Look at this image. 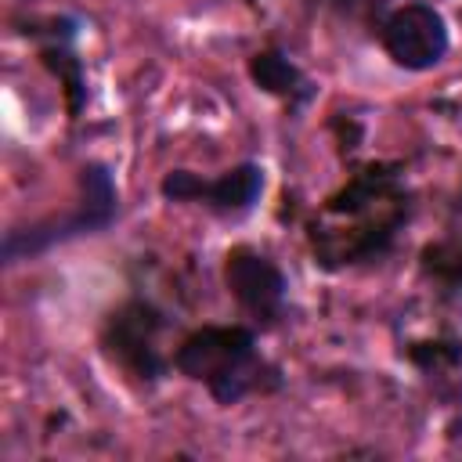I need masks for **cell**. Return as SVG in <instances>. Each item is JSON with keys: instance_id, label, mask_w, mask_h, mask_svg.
Here are the masks:
<instances>
[{"instance_id": "6da1fadb", "label": "cell", "mask_w": 462, "mask_h": 462, "mask_svg": "<svg viewBox=\"0 0 462 462\" xmlns=\"http://www.w3.org/2000/svg\"><path fill=\"white\" fill-rule=\"evenodd\" d=\"M173 368L202 383L220 404H238L253 390L278 386V372L260 357L256 332L245 325H206L191 332L177 346Z\"/></svg>"}, {"instance_id": "7a4b0ae2", "label": "cell", "mask_w": 462, "mask_h": 462, "mask_svg": "<svg viewBox=\"0 0 462 462\" xmlns=\"http://www.w3.org/2000/svg\"><path fill=\"white\" fill-rule=\"evenodd\" d=\"M119 217V191L116 180L108 173V166L101 162H87L79 170V206L72 213H65L61 220H40L29 227H11L4 235V263H18V260H32L61 242L83 238V235H97L105 227H112Z\"/></svg>"}, {"instance_id": "3957f363", "label": "cell", "mask_w": 462, "mask_h": 462, "mask_svg": "<svg viewBox=\"0 0 462 462\" xmlns=\"http://www.w3.org/2000/svg\"><path fill=\"white\" fill-rule=\"evenodd\" d=\"M448 22L430 4H404L386 14L383 22V47L393 58V65L408 72H426L444 61L448 54Z\"/></svg>"}, {"instance_id": "277c9868", "label": "cell", "mask_w": 462, "mask_h": 462, "mask_svg": "<svg viewBox=\"0 0 462 462\" xmlns=\"http://www.w3.org/2000/svg\"><path fill=\"white\" fill-rule=\"evenodd\" d=\"M159 191L170 202H202L213 213H249L260 202L263 191V170L256 162H238L231 170H224L220 177H199L191 170H170L159 184Z\"/></svg>"}, {"instance_id": "5b68a950", "label": "cell", "mask_w": 462, "mask_h": 462, "mask_svg": "<svg viewBox=\"0 0 462 462\" xmlns=\"http://www.w3.org/2000/svg\"><path fill=\"white\" fill-rule=\"evenodd\" d=\"M224 282L231 289V296L263 321H274L285 307V292L289 282L282 274V267L274 260H267L256 249H231L224 260Z\"/></svg>"}, {"instance_id": "8992f818", "label": "cell", "mask_w": 462, "mask_h": 462, "mask_svg": "<svg viewBox=\"0 0 462 462\" xmlns=\"http://www.w3.org/2000/svg\"><path fill=\"white\" fill-rule=\"evenodd\" d=\"M162 328V314L148 303H126L119 314H112L105 343L108 350L141 379H159L166 372V357L155 350V332Z\"/></svg>"}, {"instance_id": "52a82bcc", "label": "cell", "mask_w": 462, "mask_h": 462, "mask_svg": "<svg viewBox=\"0 0 462 462\" xmlns=\"http://www.w3.org/2000/svg\"><path fill=\"white\" fill-rule=\"evenodd\" d=\"M249 76H253V83H256L260 90H267V94H274V97H285V101H292V105H303V101L314 94L310 83H307V76H303L282 51H260V54H253Z\"/></svg>"}, {"instance_id": "ba28073f", "label": "cell", "mask_w": 462, "mask_h": 462, "mask_svg": "<svg viewBox=\"0 0 462 462\" xmlns=\"http://www.w3.org/2000/svg\"><path fill=\"white\" fill-rule=\"evenodd\" d=\"M426 267L448 282L451 289H462V242L458 245H437L426 253Z\"/></svg>"}, {"instance_id": "9c48e42d", "label": "cell", "mask_w": 462, "mask_h": 462, "mask_svg": "<svg viewBox=\"0 0 462 462\" xmlns=\"http://www.w3.org/2000/svg\"><path fill=\"white\" fill-rule=\"evenodd\" d=\"M321 4H332V7H354L357 0H321Z\"/></svg>"}]
</instances>
